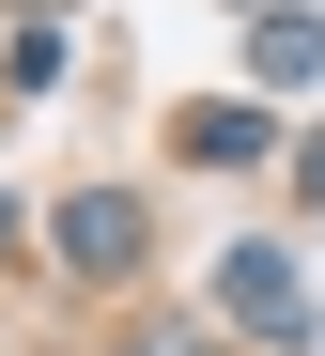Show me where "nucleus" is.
Wrapping results in <instances>:
<instances>
[{"instance_id": "obj_1", "label": "nucleus", "mask_w": 325, "mask_h": 356, "mask_svg": "<svg viewBox=\"0 0 325 356\" xmlns=\"http://www.w3.org/2000/svg\"><path fill=\"white\" fill-rule=\"evenodd\" d=\"M217 294H232L264 341H294V325H310V294H294V264H279V248H232V264H217Z\"/></svg>"}, {"instance_id": "obj_2", "label": "nucleus", "mask_w": 325, "mask_h": 356, "mask_svg": "<svg viewBox=\"0 0 325 356\" xmlns=\"http://www.w3.org/2000/svg\"><path fill=\"white\" fill-rule=\"evenodd\" d=\"M62 248L78 264H140V202H62Z\"/></svg>"}, {"instance_id": "obj_3", "label": "nucleus", "mask_w": 325, "mask_h": 356, "mask_svg": "<svg viewBox=\"0 0 325 356\" xmlns=\"http://www.w3.org/2000/svg\"><path fill=\"white\" fill-rule=\"evenodd\" d=\"M310 63H325V16H264V31H248V78H279V93H294Z\"/></svg>"}]
</instances>
